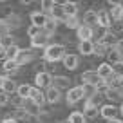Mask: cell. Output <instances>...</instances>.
<instances>
[{
    "mask_svg": "<svg viewBox=\"0 0 123 123\" xmlns=\"http://www.w3.org/2000/svg\"><path fill=\"white\" fill-rule=\"evenodd\" d=\"M60 98H62V91L60 89H56V87H53L51 85L49 89L45 91V100H47V103H58L60 101Z\"/></svg>",
    "mask_w": 123,
    "mask_h": 123,
    "instance_id": "obj_10",
    "label": "cell"
},
{
    "mask_svg": "<svg viewBox=\"0 0 123 123\" xmlns=\"http://www.w3.org/2000/svg\"><path fill=\"white\" fill-rule=\"evenodd\" d=\"M83 24H85V25H89V27L98 25V13L94 11V9H87L85 15H83Z\"/></svg>",
    "mask_w": 123,
    "mask_h": 123,
    "instance_id": "obj_14",
    "label": "cell"
},
{
    "mask_svg": "<svg viewBox=\"0 0 123 123\" xmlns=\"http://www.w3.org/2000/svg\"><path fill=\"white\" fill-rule=\"evenodd\" d=\"M29 100H33V103H36L38 107H42V105L47 101V100H45V92H43L42 89H38V87H33V89H31Z\"/></svg>",
    "mask_w": 123,
    "mask_h": 123,
    "instance_id": "obj_8",
    "label": "cell"
},
{
    "mask_svg": "<svg viewBox=\"0 0 123 123\" xmlns=\"http://www.w3.org/2000/svg\"><path fill=\"white\" fill-rule=\"evenodd\" d=\"M0 60H2V62L7 60V49H6L4 45H0Z\"/></svg>",
    "mask_w": 123,
    "mask_h": 123,
    "instance_id": "obj_35",
    "label": "cell"
},
{
    "mask_svg": "<svg viewBox=\"0 0 123 123\" xmlns=\"http://www.w3.org/2000/svg\"><path fill=\"white\" fill-rule=\"evenodd\" d=\"M109 4H112V6H118V4H121V0H109Z\"/></svg>",
    "mask_w": 123,
    "mask_h": 123,
    "instance_id": "obj_39",
    "label": "cell"
},
{
    "mask_svg": "<svg viewBox=\"0 0 123 123\" xmlns=\"http://www.w3.org/2000/svg\"><path fill=\"white\" fill-rule=\"evenodd\" d=\"M69 123H87V118L83 116V112L80 111H74L69 114V119H67Z\"/></svg>",
    "mask_w": 123,
    "mask_h": 123,
    "instance_id": "obj_21",
    "label": "cell"
},
{
    "mask_svg": "<svg viewBox=\"0 0 123 123\" xmlns=\"http://www.w3.org/2000/svg\"><path fill=\"white\" fill-rule=\"evenodd\" d=\"M56 24H58L56 20H54V18H51V16H49V20H47L45 27H43V33H45V35L49 36V38H51V35H53L54 31H56Z\"/></svg>",
    "mask_w": 123,
    "mask_h": 123,
    "instance_id": "obj_26",
    "label": "cell"
},
{
    "mask_svg": "<svg viewBox=\"0 0 123 123\" xmlns=\"http://www.w3.org/2000/svg\"><path fill=\"white\" fill-rule=\"evenodd\" d=\"M69 2H73V0H54V6H58V7H65Z\"/></svg>",
    "mask_w": 123,
    "mask_h": 123,
    "instance_id": "obj_36",
    "label": "cell"
},
{
    "mask_svg": "<svg viewBox=\"0 0 123 123\" xmlns=\"http://www.w3.org/2000/svg\"><path fill=\"white\" fill-rule=\"evenodd\" d=\"M67 103L69 105H76L80 100H83L85 98V87L83 85H76V87H71L69 91H67Z\"/></svg>",
    "mask_w": 123,
    "mask_h": 123,
    "instance_id": "obj_3",
    "label": "cell"
},
{
    "mask_svg": "<svg viewBox=\"0 0 123 123\" xmlns=\"http://www.w3.org/2000/svg\"><path fill=\"white\" fill-rule=\"evenodd\" d=\"M2 123H20V121H16L15 118H7V119H4Z\"/></svg>",
    "mask_w": 123,
    "mask_h": 123,
    "instance_id": "obj_37",
    "label": "cell"
},
{
    "mask_svg": "<svg viewBox=\"0 0 123 123\" xmlns=\"http://www.w3.org/2000/svg\"><path fill=\"white\" fill-rule=\"evenodd\" d=\"M51 83H53V76L49 73H45V71H40L35 76V85L38 89H49Z\"/></svg>",
    "mask_w": 123,
    "mask_h": 123,
    "instance_id": "obj_4",
    "label": "cell"
},
{
    "mask_svg": "<svg viewBox=\"0 0 123 123\" xmlns=\"http://www.w3.org/2000/svg\"><path fill=\"white\" fill-rule=\"evenodd\" d=\"M80 78H81V81H83V85H91V87H96V89L107 87V85H105V80L98 74V71H85Z\"/></svg>",
    "mask_w": 123,
    "mask_h": 123,
    "instance_id": "obj_2",
    "label": "cell"
},
{
    "mask_svg": "<svg viewBox=\"0 0 123 123\" xmlns=\"http://www.w3.org/2000/svg\"><path fill=\"white\" fill-rule=\"evenodd\" d=\"M31 85H27V83H22V85H18V89H16V96H20L22 100H27V98L31 96Z\"/></svg>",
    "mask_w": 123,
    "mask_h": 123,
    "instance_id": "obj_20",
    "label": "cell"
},
{
    "mask_svg": "<svg viewBox=\"0 0 123 123\" xmlns=\"http://www.w3.org/2000/svg\"><path fill=\"white\" fill-rule=\"evenodd\" d=\"M78 51H80V54H83V56H91V54H94V43H92V40L80 42V43H78Z\"/></svg>",
    "mask_w": 123,
    "mask_h": 123,
    "instance_id": "obj_13",
    "label": "cell"
},
{
    "mask_svg": "<svg viewBox=\"0 0 123 123\" xmlns=\"http://www.w3.org/2000/svg\"><path fill=\"white\" fill-rule=\"evenodd\" d=\"M118 112H119V109H116V105H111V103L103 105V107L100 109V116L103 119H107V121H109V119H114Z\"/></svg>",
    "mask_w": 123,
    "mask_h": 123,
    "instance_id": "obj_9",
    "label": "cell"
},
{
    "mask_svg": "<svg viewBox=\"0 0 123 123\" xmlns=\"http://www.w3.org/2000/svg\"><path fill=\"white\" fill-rule=\"evenodd\" d=\"M47 42H49V36L43 33H40L38 36H35V38H31V47H47Z\"/></svg>",
    "mask_w": 123,
    "mask_h": 123,
    "instance_id": "obj_17",
    "label": "cell"
},
{
    "mask_svg": "<svg viewBox=\"0 0 123 123\" xmlns=\"http://www.w3.org/2000/svg\"><path fill=\"white\" fill-rule=\"evenodd\" d=\"M107 123H123V121H121V119H118V118H114V119H109Z\"/></svg>",
    "mask_w": 123,
    "mask_h": 123,
    "instance_id": "obj_40",
    "label": "cell"
},
{
    "mask_svg": "<svg viewBox=\"0 0 123 123\" xmlns=\"http://www.w3.org/2000/svg\"><path fill=\"white\" fill-rule=\"evenodd\" d=\"M111 18H112V20H121V18H123V4L112 6V9H111Z\"/></svg>",
    "mask_w": 123,
    "mask_h": 123,
    "instance_id": "obj_24",
    "label": "cell"
},
{
    "mask_svg": "<svg viewBox=\"0 0 123 123\" xmlns=\"http://www.w3.org/2000/svg\"><path fill=\"white\" fill-rule=\"evenodd\" d=\"M107 53H109V45H107V43H103V42L94 43V54L103 56V54H107Z\"/></svg>",
    "mask_w": 123,
    "mask_h": 123,
    "instance_id": "obj_27",
    "label": "cell"
},
{
    "mask_svg": "<svg viewBox=\"0 0 123 123\" xmlns=\"http://www.w3.org/2000/svg\"><path fill=\"white\" fill-rule=\"evenodd\" d=\"M114 49H116V51H118V53L123 56V38H121V40H118V42L114 43Z\"/></svg>",
    "mask_w": 123,
    "mask_h": 123,
    "instance_id": "obj_34",
    "label": "cell"
},
{
    "mask_svg": "<svg viewBox=\"0 0 123 123\" xmlns=\"http://www.w3.org/2000/svg\"><path fill=\"white\" fill-rule=\"evenodd\" d=\"M18 63H16L15 60H4V63H2V69L6 71V73H15V71H18Z\"/></svg>",
    "mask_w": 123,
    "mask_h": 123,
    "instance_id": "obj_25",
    "label": "cell"
},
{
    "mask_svg": "<svg viewBox=\"0 0 123 123\" xmlns=\"http://www.w3.org/2000/svg\"><path fill=\"white\" fill-rule=\"evenodd\" d=\"M119 114L123 116V103H121V107H119Z\"/></svg>",
    "mask_w": 123,
    "mask_h": 123,
    "instance_id": "obj_42",
    "label": "cell"
},
{
    "mask_svg": "<svg viewBox=\"0 0 123 123\" xmlns=\"http://www.w3.org/2000/svg\"><path fill=\"white\" fill-rule=\"evenodd\" d=\"M111 24H112V20L107 11H98V25L107 29V27H111Z\"/></svg>",
    "mask_w": 123,
    "mask_h": 123,
    "instance_id": "obj_18",
    "label": "cell"
},
{
    "mask_svg": "<svg viewBox=\"0 0 123 123\" xmlns=\"http://www.w3.org/2000/svg\"><path fill=\"white\" fill-rule=\"evenodd\" d=\"M62 62H63V67H65V69H69V71L78 69V65H80V58H78L76 54H65Z\"/></svg>",
    "mask_w": 123,
    "mask_h": 123,
    "instance_id": "obj_11",
    "label": "cell"
},
{
    "mask_svg": "<svg viewBox=\"0 0 123 123\" xmlns=\"http://www.w3.org/2000/svg\"><path fill=\"white\" fill-rule=\"evenodd\" d=\"M18 53H20V47L16 45V43L9 45V47H7V60H15V58L18 56Z\"/></svg>",
    "mask_w": 123,
    "mask_h": 123,
    "instance_id": "obj_29",
    "label": "cell"
},
{
    "mask_svg": "<svg viewBox=\"0 0 123 123\" xmlns=\"http://www.w3.org/2000/svg\"><path fill=\"white\" fill-rule=\"evenodd\" d=\"M9 94L7 92H4V91H0V107H4V105H7L9 103Z\"/></svg>",
    "mask_w": 123,
    "mask_h": 123,
    "instance_id": "obj_33",
    "label": "cell"
},
{
    "mask_svg": "<svg viewBox=\"0 0 123 123\" xmlns=\"http://www.w3.org/2000/svg\"><path fill=\"white\" fill-rule=\"evenodd\" d=\"M78 9H80V6H78L76 2H69V4L63 7V13H65L67 18H74V16L78 15Z\"/></svg>",
    "mask_w": 123,
    "mask_h": 123,
    "instance_id": "obj_19",
    "label": "cell"
},
{
    "mask_svg": "<svg viewBox=\"0 0 123 123\" xmlns=\"http://www.w3.org/2000/svg\"><path fill=\"white\" fill-rule=\"evenodd\" d=\"M33 58H35V54H33L31 49H20V53H18V56L15 58V62L22 67V65H25V63H29V62H33Z\"/></svg>",
    "mask_w": 123,
    "mask_h": 123,
    "instance_id": "obj_7",
    "label": "cell"
},
{
    "mask_svg": "<svg viewBox=\"0 0 123 123\" xmlns=\"http://www.w3.org/2000/svg\"><path fill=\"white\" fill-rule=\"evenodd\" d=\"M16 89H18V85H16L15 81L11 80V78H6L2 91H4V92H7V94H13V92H16Z\"/></svg>",
    "mask_w": 123,
    "mask_h": 123,
    "instance_id": "obj_23",
    "label": "cell"
},
{
    "mask_svg": "<svg viewBox=\"0 0 123 123\" xmlns=\"http://www.w3.org/2000/svg\"><path fill=\"white\" fill-rule=\"evenodd\" d=\"M20 2H22V4H31L33 0H20Z\"/></svg>",
    "mask_w": 123,
    "mask_h": 123,
    "instance_id": "obj_41",
    "label": "cell"
},
{
    "mask_svg": "<svg viewBox=\"0 0 123 123\" xmlns=\"http://www.w3.org/2000/svg\"><path fill=\"white\" fill-rule=\"evenodd\" d=\"M76 35H78V38H80V42H85V40H91L94 33H92V27L81 24V25L76 29Z\"/></svg>",
    "mask_w": 123,
    "mask_h": 123,
    "instance_id": "obj_12",
    "label": "cell"
},
{
    "mask_svg": "<svg viewBox=\"0 0 123 123\" xmlns=\"http://www.w3.org/2000/svg\"><path fill=\"white\" fill-rule=\"evenodd\" d=\"M98 74H100L101 78H103L105 81L109 80V78L114 74V69H112L111 63H107V62H103V63H100V67H98Z\"/></svg>",
    "mask_w": 123,
    "mask_h": 123,
    "instance_id": "obj_15",
    "label": "cell"
},
{
    "mask_svg": "<svg viewBox=\"0 0 123 123\" xmlns=\"http://www.w3.org/2000/svg\"><path fill=\"white\" fill-rule=\"evenodd\" d=\"M63 56H65V47L62 43H49L45 47V51H43V58L47 62H53V63L63 60Z\"/></svg>",
    "mask_w": 123,
    "mask_h": 123,
    "instance_id": "obj_1",
    "label": "cell"
},
{
    "mask_svg": "<svg viewBox=\"0 0 123 123\" xmlns=\"http://www.w3.org/2000/svg\"><path fill=\"white\" fill-rule=\"evenodd\" d=\"M40 4H42V9H43V13H51L53 11V7H54V0H40Z\"/></svg>",
    "mask_w": 123,
    "mask_h": 123,
    "instance_id": "obj_30",
    "label": "cell"
},
{
    "mask_svg": "<svg viewBox=\"0 0 123 123\" xmlns=\"http://www.w3.org/2000/svg\"><path fill=\"white\" fill-rule=\"evenodd\" d=\"M0 2H6V0H0Z\"/></svg>",
    "mask_w": 123,
    "mask_h": 123,
    "instance_id": "obj_44",
    "label": "cell"
},
{
    "mask_svg": "<svg viewBox=\"0 0 123 123\" xmlns=\"http://www.w3.org/2000/svg\"><path fill=\"white\" fill-rule=\"evenodd\" d=\"M107 56H109V62H112V65H114V63H118V62H121V54H119L114 47H112V49H109Z\"/></svg>",
    "mask_w": 123,
    "mask_h": 123,
    "instance_id": "obj_28",
    "label": "cell"
},
{
    "mask_svg": "<svg viewBox=\"0 0 123 123\" xmlns=\"http://www.w3.org/2000/svg\"><path fill=\"white\" fill-rule=\"evenodd\" d=\"M65 25H67V27H71V29H78L81 24L78 22V18L74 16V18H67V20H65Z\"/></svg>",
    "mask_w": 123,
    "mask_h": 123,
    "instance_id": "obj_32",
    "label": "cell"
},
{
    "mask_svg": "<svg viewBox=\"0 0 123 123\" xmlns=\"http://www.w3.org/2000/svg\"><path fill=\"white\" fill-rule=\"evenodd\" d=\"M47 20H49V16H47L43 11L31 13V24H33V25H36V27H40V29H43V27H45Z\"/></svg>",
    "mask_w": 123,
    "mask_h": 123,
    "instance_id": "obj_6",
    "label": "cell"
},
{
    "mask_svg": "<svg viewBox=\"0 0 123 123\" xmlns=\"http://www.w3.org/2000/svg\"><path fill=\"white\" fill-rule=\"evenodd\" d=\"M53 87H56V89H71L69 85H71V80L67 76H53Z\"/></svg>",
    "mask_w": 123,
    "mask_h": 123,
    "instance_id": "obj_16",
    "label": "cell"
},
{
    "mask_svg": "<svg viewBox=\"0 0 123 123\" xmlns=\"http://www.w3.org/2000/svg\"><path fill=\"white\" fill-rule=\"evenodd\" d=\"M94 98L96 96L87 98V101H85V107H83V116L85 118H96L98 116V105H96V101H94Z\"/></svg>",
    "mask_w": 123,
    "mask_h": 123,
    "instance_id": "obj_5",
    "label": "cell"
},
{
    "mask_svg": "<svg viewBox=\"0 0 123 123\" xmlns=\"http://www.w3.org/2000/svg\"><path fill=\"white\" fill-rule=\"evenodd\" d=\"M51 18H54L56 22H60V20H63V22H65L67 16H65V13H63V7H58V6H54L53 11H51Z\"/></svg>",
    "mask_w": 123,
    "mask_h": 123,
    "instance_id": "obj_22",
    "label": "cell"
},
{
    "mask_svg": "<svg viewBox=\"0 0 123 123\" xmlns=\"http://www.w3.org/2000/svg\"><path fill=\"white\" fill-rule=\"evenodd\" d=\"M119 96H121V98H123V89H121V91H119Z\"/></svg>",
    "mask_w": 123,
    "mask_h": 123,
    "instance_id": "obj_43",
    "label": "cell"
},
{
    "mask_svg": "<svg viewBox=\"0 0 123 123\" xmlns=\"http://www.w3.org/2000/svg\"><path fill=\"white\" fill-rule=\"evenodd\" d=\"M40 33H42V29H40V27H36V25H33V24L27 27V36H29V38H35V36H38Z\"/></svg>",
    "mask_w": 123,
    "mask_h": 123,
    "instance_id": "obj_31",
    "label": "cell"
},
{
    "mask_svg": "<svg viewBox=\"0 0 123 123\" xmlns=\"http://www.w3.org/2000/svg\"><path fill=\"white\" fill-rule=\"evenodd\" d=\"M6 78H7V76H2V74H0V91H2V87H4V81H6Z\"/></svg>",
    "mask_w": 123,
    "mask_h": 123,
    "instance_id": "obj_38",
    "label": "cell"
}]
</instances>
